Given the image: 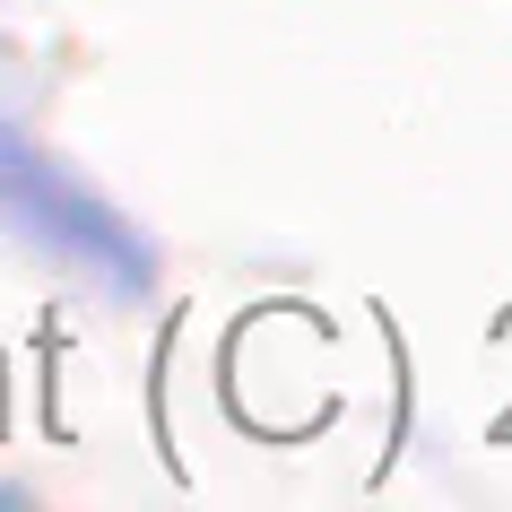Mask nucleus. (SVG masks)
<instances>
[{
  "mask_svg": "<svg viewBox=\"0 0 512 512\" xmlns=\"http://www.w3.org/2000/svg\"><path fill=\"white\" fill-rule=\"evenodd\" d=\"M0 504H18V486H0Z\"/></svg>",
  "mask_w": 512,
  "mask_h": 512,
  "instance_id": "obj_2",
  "label": "nucleus"
},
{
  "mask_svg": "<svg viewBox=\"0 0 512 512\" xmlns=\"http://www.w3.org/2000/svg\"><path fill=\"white\" fill-rule=\"evenodd\" d=\"M0 226L18 243H35L44 261L96 278L105 296H148V287H157L148 235L113 209L105 191H87L35 131H18L9 113H0Z\"/></svg>",
  "mask_w": 512,
  "mask_h": 512,
  "instance_id": "obj_1",
  "label": "nucleus"
}]
</instances>
